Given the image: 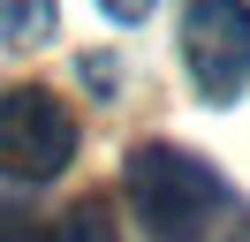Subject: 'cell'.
I'll use <instances>...</instances> for the list:
<instances>
[{"label":"cell","instance_id":"obj_1","mask_svg":"<svg viewBox=\"0 0 250 242\" xmlns=\"http://www.w3.org/2000/svg\"><path fill=\"white\" fill-rule=\"evenodd\" d=\"M122 189H129V204H137L152 242H205L212 212L228 204L220 174L205 159H189L182 144H137L129 166H122Z\"/></svg>","mask_w":250,"mask_h":242},{"label":"cell","instance_id":"obj_2","mask_svg":"<svg viewBox=\"0 0 250 242\" xmlns=\"http://www.w3.org/2000/svg\"><path fill=\"white\" fill-rule=\"evenodd\" d=\"M68 159H76V114L53 91H8L0 99V174L53 182Z\"/></svg>","mask_w":250,"mask_h":242},{"label":"cell","instance_id":"obj_3","mask_svg":"<svg viewBox=\"0 0 250 242\" xmlns=\"http://www.w3.org/2000/svg\"><path fill=\"white\" fill-rule=\"evenodd\" d=\"M182 60L212 106H228L250 83V0H189L182 15Z\"/></svg>","mask_w":250,"mask_h":242},{"label":"cell","instance_id":"obj_4","mask_svg":"<svg viewBox=\"0 0 250 242\" xmlns=\"http://www.w3.org/2000/svg\"><path fill=\"white\" fill-rule=\"evenodd\" d=\"M53 0H0V45L8 53H23V45H46L53 38Z\"/></svg>","mask_w":250,"mask_h":242},{"label":"cell","instance_id":"obj_5","mask_svg":"<svg viewBox=\"0 0 250 242\" xmlns=\"http://www.w3.org/2000/svg\"><path fill=\"white\" fill-rule=\"evenodd\" d=\"M38 242H114V220H106V204H99V197H83V204L61 212Z\"/></svg>","mask_w":250,"mask_h":242},{"label":"cell","instance_id":"obj_6","mask_svg":"<svg viewBox=\"0 0 250 242\" xmlns=\"http://www.w3.org/2000/svg\"><path fill=\"white\" fill-rule=\"evenodd\" d=\"M46 227L31 220V212H16V204H0V242H38Z\"/></svg>","mask_w":250,"mask_h":242},{"label":"cell","instance_id":"obj_7","mask_svg":"<svg viewBox=\"0 0 250 242\" xmlns=\"http://www.w3.org/2000/svg\"><path fill=\"white\" fill-rule=\"evenodd\" d=\"M99 8H106L114 23H144V15H152V0H99Z\"/></svg>","mask_w":250,"mask_h":242},{"label":"cell","instance_id":"obj_8","mask_svg":"<svg viewBox=\"0 0 250 242\" xmlns=\"http://www.w3.org/2000/svg\"><path fill=\"white\" fill-rule=\"evenodd\" d=\"M228 242H250V220H243V227H235V235H228Z\"/></svg>","mask_w":250,"mask_h":242}]
</instances>
